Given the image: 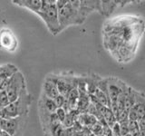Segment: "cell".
Instances as JSON below:
<instances>
[{
	"instance_id": "obj_1",
	"label": "cell",
	"mask_w": 145,
	"mask_h": 136,
	"mask_svg": "<svg viewBox=\"0 0 145 136\" xmlns=\"http://www.w3.org/2000/svg\"><path fill=\"white\" fill-rule=\"evenodd\" d=\"M36 15L42 18L52 35H56L61 32L58 8L56 0H42V8Z\"/></svg>"
},
{
	"instance_id": "obj_2",
	"label": "cell",
	"mask_w": 145,
	"mask_h": 136,
	"mask_svg": "<svg viewBox=\"0 0 145 136\" xmlns=\"http://www.w3.org/2000/svg\"><path fill=\"white\" fill-rule=\"evenodd\" d=\"M80 3L81 1H77V0L75 1L68 0L65 6L58 9L61 31L68 26L81 25L84 22L80 13Z\"/></svg>"
},
{
	"instance_id": "obj_3",
	"label": "cell",
	"mask_w": 145,
	"mask_h": 136,
	"mask_svg": "<svg viewBox=\"0 0 145 136\" xmlns=\"http://www.w3.org/2000/svg\"><path fill=\"white\" fill-rule=\"evenodd\" d=\"M29 104L30 96L28 93L26 92V89H25L16 102L11 103L9 105L5 107L2 111H0V118L7 120L23 116L28 111Z\"/></svg>"
},
{
	"instance_id": "obj_4",
	"label": "cell",
	"mask_w": 145,
	"mask_h": 136,
	"mask_svg": "<svg viewBox=\"0 0 145 136\" xmlns=\"http://www.w3.org/2000/svg\"><path fill=\"white\" fill-rule=\"evenodd\" d=\"M25 89H26L25 77L21 72L17 71L7 80V87L6 91L10 103L16 102Z\"/></svg>"
},
{
	"instance_id": "obj_5",
	"label": "cell",
	"mask_w": 145,
	"mask_h": 136,
	"mask_svg": "<svg viewBox=\"0 0 145 136\" xmlns=\"http://www.w3.org/2000/svg\"><path fill=\"white\" fill-rule=\"evenodd\" d=\"M17 47V39L13 32L4 28L0 31V48L8 52L16 51Z\"/></svg>"
},
{
	"instance_id": "obj_6",
	"label": "cell",
	"mask_w": 145,
	"mask_h": 136,
	"mask_svg": "<svg viewBox=\"0 0 145 136\" xmlns=\"http://www.w3.org/2000/svg\"><path fill=\"white\" fill-rule=\"evenodd\" d=\"M101 10V1H81L80 13L83 19L85 20L92 12Z\"/></svg>"
},
{
	"instance_id": "obj_7",
	"label": "cell",
	"mask_w": 145,
	"mask_h": 136,
	"mask_svg": "<svg viewBox=\"0 0 145 136\" xmlns=\"http://www.w3.org/2000/svg\"><path fill=\"white\" fill-rule=\"evenodd\" d=\"M126 3H133V1H101V10L100 13L103 16H109L118 7H123Z\"/></svg>"
},
{
	"instance_id": "obj_8",
	"label": "cell",
	"mask_w": 145,
	"mask_h": 136,
	"mask_svg": "<svg viewBox=\"0 0 145 136\" xmlns=\"http://www.w3.org/2000/svg\"><path fill=\"white\" fill-rule=\"evenodd\" d=\"M12 2L16 6L29 9L35 14H37L42 8V0H14Z\"/></svg>"
},
{
	"instance_id": "obj_9",
	"label": "cell",
	"mask_w": 145,
	"mask_h": 136,
	"mask_svg": "<svg viewBox=\"0 0 145 136\" xmlns=\"http://www.w3.org/2000/svg\"><path fill=\"white\" fill-rule=\"evenodd\" d=\"M44 94L46 97L53 100H54L60 94L57 88V85L54 81L50 79L45 81V83L44 84Z\"/></svg>"
},
{
	"instance_id": "obj_10",
	"label": "cell",
	"mask_w": 145,
	"mask_h": 136,
	"mask_svg": "<svg viewBox=\"0 0 145 136\" xmlns=\"http://www.w3.org/2000/svg\"><path fill=\"white\" fill-rule=\"evenodd\" d=\"M42 107H43V111L47 113V114H52L54 113L57 110V106L56 103L53 99H50L46 97L44 94V97L42 99Z\"/></svg>"
},
{
	"instance_id": "obj_11",
	"label": "cell",
	"mask_w": 145,
	"mask_h": 136,
	"mask_svg": "<svg viewBox=\"0 0 145 136\" xmlns=\"http://www.w3.org/2000/svg\"><path fill=\"white\" fill-rule=\"evenodd\" d=\"M133 108L135 111L136 114H137L138 121L144 119L145 118V102H140V103H135Z\"/></svg>"
},
{
	"instance_id": "obj_12",
	"label": "cell",
	"mask_w": 145,
	"mask_h": 136,
	"mask_svg": "<svg viewBox=\"0 0 145 136\" xmlns=\"http://www.w3.org/2000/svg\"><path fill=\"white\" fill-rule=\"evenodd\" d=\"M129 130H130V134L131 136H140L138 122L129 121Z\"/></svg>"
},
{
	"instance_id": "obj_13",
	"label": "cell",
	"mask_w": 145,
	"mask_h": 136,
	"mask_svg": "<svg viewBox=\"0 0 145 136\" xmlns=\"http://www.w3.org/2000/svg\"><path fill=\"white\" fill-rule=\"evenodd\" d=\"M0 103L2 104L4 107H6L7 105H9L10 103V100H9V97L7 94V91L4 90H0Z\"/></svg>"
},
{
	"instance_id": "obj_14",
	"label": "cell",
	"mask_w": 145,
	"mask_h": 136,
	"mask_svg": "<svg viewBox=\"0 0 145 136\" xmlns=\"http://www.w3.org/2000/svg\"><path fill=\"white\" fill-rule=\"evenodd\" d=\"M120 124V128H121V136H125L130 134V130H129V121L121 122Z\"/></svg>"
},
{
	"instance_id": "obj_15",
	"label": "cell",
	"mask_w": 145,
	"mask_h": 136,
	"mask_svg": "<svg viewBox=\"0 0 145 136\" xmlns=\"http://www.w3.org/2000/svg\"><path fill=\"white\" fill-rule=\"evenodd\" d=\"M54 103H56L57 108H63V105H65V103H66V97L63 96V95H62V94H59L58 96L54 100Z\"/></svg>"
},
{
	"instance_id": "obj_16",
	"label": "cell",
	"mask_w": 145,
	"mask_h": 136,
	"mask_svg": "<svg viewBox=\"0 0 145 136\" xmlns=\"http://www.w3.org/2000/svg\"><path fill=\"white\" fill-rule=\"evenodd\" d=\"M56 114L58 117L59 121L63 124V122L65 120V118L67 116V112L63 108H57V110L56 112Z\"/></svg>"
},
{
	"instance_id": "obj_17",
	"label": "cell",
	"mask_w": 145,
	"mask_h": 136,
	"mask_svg": "<svg viewBox=\"0 0 145 136\" xmlns=\"http://www.w3.org/2000/svg\"><path fill=\"white\" fill-rule=\"evenodd\" d=\"M139 127H140V136H145V118L142 120L138 121Z\"/></svg>"
},
{
	"instance_id": "obj_18",
	"label": "cell",
	"mask_w": 145,
	"mask_h": 136,
	"mask_svg": "<svg viewBox=\"0 0 145 136\" xmlns=\"http://www.w3.org/2000/svg\"><path fill=\"white\" fill-rule=\"evenodd\" d=\"M4 108H5V107H4V106L2 105V104H1V103H0V111H2V110H3V109H4Z\"/></svg>"
},
{
	"instance_id": "obj_19",
	"label": "cell",
	"mask_w": 145,
	"mask_h": 136,
	"mask_svg": "<svg viewBox=\"0 0 145 136\" xmlns=\"http://www.w3.org/2000/svg\"><path fill=\"white\" fill-rule=\"evenodd\" d=\"M2 133H3V131H2L1 130H0V136H1V134H2Z\"/></svg>"
},
{
	"instance_id": "obj_20",
	"label": "cell",
	"mask_w": 145,
	"mask_h": 136,
	"mask_svg": "<svg viewBox=\"0 0 145 136\" xmlns=\"http://www.w3.org/2000/svg\"><path fill=\"white\" fill-rule=\"evenodd\" d=\"M125 136H131V134H128V135H125Z\"/></svg>"
}]
</instances>
